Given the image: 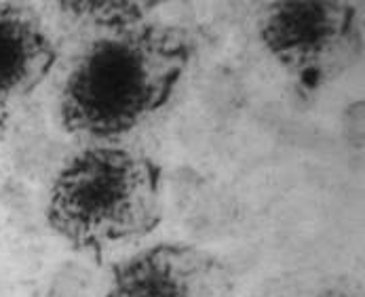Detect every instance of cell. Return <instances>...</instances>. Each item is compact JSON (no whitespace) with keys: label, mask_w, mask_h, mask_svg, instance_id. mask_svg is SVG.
<instances>
[{"label":"cell","mask_w":365,"mask_h":297,"mask_svg":"<svg viewBox=\"0 0 365 297\" xmlns=\"http://www.w3.org/2000/svg\"><path fill=\"white\" fill-rule=\"evenodd\" d=\"M228 268L207 251L184 243H160L118 264L106 297H228Z\"/></svg>","instance_id":"obj_4"},{"label":"cell","mask_w":365,"mask_h":297,"mask_svg":"<svg viewBox=\"0 0 365 297\" xmlns=\"http://www.w3.org/2000/svg\"><path fill=\"white\" fill-rule=\"evenodd\" d=\"M323 297H353V296H346V293H331V296H323Z\"/></svg>","instance_id":"obj_6"},{"label":"cell","mask_w":365,"mask_h":297,"mask_svg":"<svg viewBox=\"0 0 365 297\" xmlns=\"http://www.w3.org/2000/svg\"><path fill=\"white\" fill-rule=\"evenodd\" d=\"M268 53L307 89L342 74L361 51L357 11L342 2H279L260 24Z\"/></svg>","instance_id":"obj_3"},{"label":"cell","mask_w":365,"mask_h":297,"mask_svg":"<svg viewBox=\"0 0 365 297\" xmlns=\"http://www.w3.org/2000/svg\"><path fill=\"white\" fill-rule=\"evenodd\" d=\"M190 57L186 32L169 26L120 30L98 41L63 83L66 131L93 140L133 131L171 99Z\"/></svg>","instance_id":"obj_1"},{"label":"cell","mask_w":365,"mask_h":297,"mask_svg":"<svg viewBox=\"0 0 365 297\" xmlns=\"http://www.w3.org/2000/svg\"><path fill=\"white\" fill-rule=\"evenodd\" d=\"M163 173L153 158L123 148H89L55 177L47 204L53 230L76 251L140 241L163 219Z\"/></svg>","instance_id":"obj_2"},{"label":"cell","mask_w":365,"mask_h":297,"mask_svg":"<svg viewBox=\"0 0 365 297\" xmlns=\"http://www.w3.org/2000/svg\"><path fill=\"white\" fill-rule=\"evenodd\" d=\"M57 51L38 19L13 4H0V110L28 98L51 72Z\"/></svg>","instance_id":"obj_5"}]
</instances>
